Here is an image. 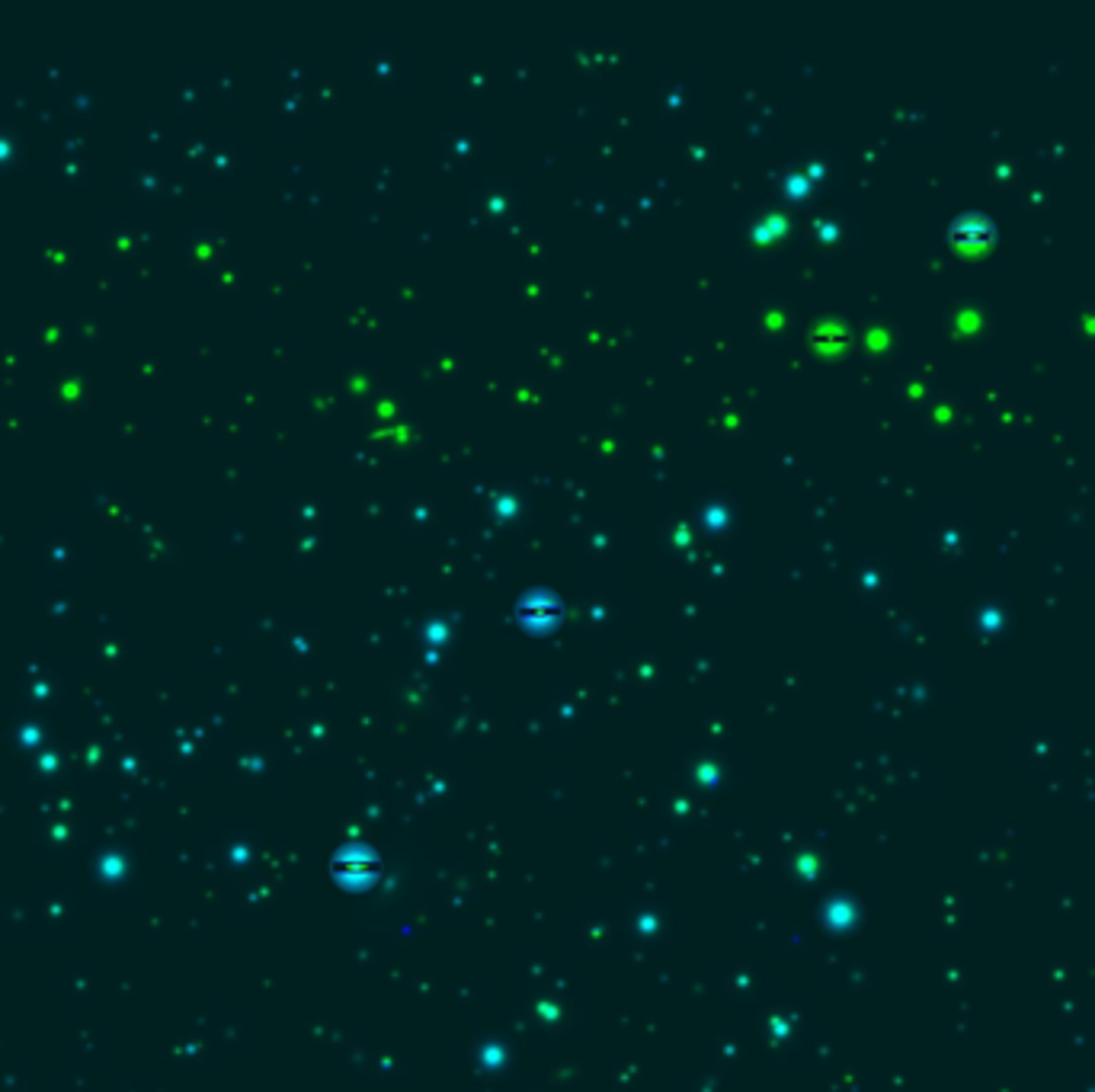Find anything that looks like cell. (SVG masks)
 <instances>
[{
    "label": "cell",
    "instance_id": "cell-1",
    "mask_svg": "<svg viewBox=\"0 0 1095 1092\" xmlns=\"http://www.w3.org/2000/svg\"><path fill=\"white\" fill-rule=\"evenodd\" d=\"M994 237V228H990V221L987 218H981V215H965V218H958V224H955V240L958 244H987Z\"/></svg>",
    "mask_w": 1095,
    "mask_h": 1092
}]
</instances>
